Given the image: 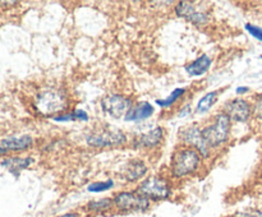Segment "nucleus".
Segmentation results:
<instances>
[{
    "mask_svg": "<svg viewBox=\"0 0 262 217\" xmlns=\"http://www.w3.org/2000/svg\"><path fill=\"white\" fill-rule=\"evenodd\" d=\"M261 60H262V55H261Z\"/></svg>",
    "mask_w": 262,
    "mask_h": 217,
    "instance_id": "obj_28",
    "label": "nucleus"
},
{
    "mask_svg": "<svg viewBox=\"0 0 262 217\" xmlns=\"http://www.w3.org/2000/svg\"><path fill=\"white\" fill-rule=\"evenodd\" d=\"M165 137V130L163 127H155L148 132L142 133L133 140L132 146L136 150H154L161 144Z\"/></svg>",
    "mask_w": 262,
    "mask_h": 217,
    "instance_id": "obj_11",
    "label": "nucleus"
},
{
    "mask_svg": "<svg viewBox=\"0 0 262 217\" xmlns=\"http://www.w3.org/2000/svg\"><path fill=\"white\" fill-rule=\"evenodd\" d=\"M223 112L234 123H248L253 116V105L245 99H232L223 106Z\"/></svg>",
    "mask_w": 262,
    "mask_h": 217,
    "instance_id": "obj_8",
    "label": "nucleus"
},
{
    "mask_svg": "<svg viewBox=\"0 0 262 217\" xmlns=\"http://www.w3.org/2000/svg\"><path fill=\"white\" fill-rule=\"evenodd\" d=\"M155 112V107L147 101H141L137 102L136 105H133L129 109V111L125 114L124 120L125 122H132V123H138L143 122V120L151 117Z\"/></svg>",
    "mask_w": 262,
    "mask_h": 217,
    "instance_id": "obj_13",
    "label": "nucleus"
},
{
    "mask_svg": "<svg viewBox=\"0 0 262 217\" xmlns=\"http://www.w3.org/2000/svg\"><path fill=\"white\" fill-rule=\"evenodd\" d=\"M232 217H262V207L242 209V211L235 212Z\"/></svg>",
    "mask_w": 262,
    "mask_h": 217,
    "instance_id": "obj_22",
    "label": "nucleus"
},
{
    "mask_svg": "<svg viewBox=\"0 0 262 217\" xmlns=\"http://www.w3.org/2000/svg\"><path fill=\"white\" fill-rule=\"evenodd\" d=\"M56 217H83V216H82L81 212L71 211V212H67V213H63V214H60V216H56Z\"/></svg>",
    "mask_w": 262,
    "mask_h": 217,
    "instance_id": "obj_25",
    "label": "nucleus"
},
{
    "mask_svg": "<svg viewBox=\"0 0 262 217\" xmlns=\"http://www.w3.org/2000/svg\"><path fill=\"white\" fill-rule=\"evenodd\" d=\"M90 116L84 110L82 109H76L72 112H64V114L58 115V116L54 117L55 122H89Z\"/></svg>",
    "mask_w": 262,
    "mask_h": 217,
    "instance_id": "obj_20",
    "label": "nucleus"
},
{
    "mask_svg": "<svg viewBox=\"0 0 262 217\" xmlns=\"http://www.w3.org/2000/svg\"><path fill=\"white\" fill-rule=\"evenodd\" d=\"M148 167L145 161L140 158H133L125 165L124 171H123V179L127 183H136V181H142L147 174Z\"/></svg>",
    "mask_w": 262,
    "mask_h": 217,
    "instance_id": "obj_12",
    "label": "nucleus"
},
{
    "mask_svg": "<svg viewBox=\"0 0 262 217\" xmlns=\"http://www.w3.org/2000/svg\"><path fill=\"white\" fill-rule=\"evenodd\" d=\"M136 190L146 197L151 203L169 201L173 197V185L170 180L161 175H152L143 179Z\"/></svg>",
    "mask_w": 262,
    "mask_h": 217,
    "instance_id": "obj_4",
    "label": "nucleus"
},
{
    "mask_svg": "<svg viewBox=\"0 0 262 217\" xmlns=\"http://www.w3.org/2000/svg\"><path fill=\"white\" fill-rule=\"evenodd\" d=\"M102 111L109 115L113 119H122L125 116L130 107L133 106V101L124 94L110 93L105 96L100 102Z\"/></svg>",
    "mask_w": 262,
    "mask_h": 217,
    "instance_id": "obj_7",
    "label": "nucleus"
},
{
    "mask_svg": "<svg viewBox=\"0 0 262 217\" xmlns=\"http://www.w3.org/2000/svg\"><path fill=\"white\" fill-rule=\"evenodd\" d=\"M212 65V59L210 58L209 55L204 54V55L199 56L196 60L191 61L189 64H187L184 70L188 74L189 77H193V78H197V77H202L210 70Z\"/></svg>",
    "mask_w": 262,
    "mask_h": 217,
    "instance_id": "obj_14",
    "label": "nucleus"
},
{
    "mask_svg": "<svg viewBox=\"0 0 262 217\" xmlns=\"http://www.w3.org/2000/svg\"><path fill=\"white\" fill-rule=\"evenodd\" d=\"M245 28H246V31H247V32L252 36V37H255L256 40L261 41L262 42V28L260 27V26L252 25V23H246Z\"/></svg>",
    "mask_w": 262,
    "mask_h": 217,
    "instance_id": "obj_23",
    "label": "nucleus"
},
{
    "mask_svg": "<svg viewBox=\"0 0 262 217\" xmlns=\"http://www.w3.org/2000/svg\"><path fill=\"white\" fill-rule=\"evenodd\" d=\"M71 106V97L64 88H46L38 92L33 100L36 111L45 117H55L67 112Z\"/></svg>",
    "mask_w": 262,
    "mask_h": 217,
    "instance_id": "obj_1",
    "label": "nucleus"
},
{
    "mask_svg": "<svg viewBox=\"0 0 262 217\" xmlns=\"http://www.w3.org/2000/svg\"><path fill=\"white\" fill-rule=\"evenodd\" d=\"M114 208V202L110 197H104V198L92 199L87 202L83 207V211L90 214H105Z\"/></svg>",
    "mask_w": 262,
    "mask_h": 217,
    "instance_id": "obj_16",
    "label": "nucleus"
},
{
    "mask_svg": "<svg viewBox=\"0 0 262 217\" xmlns=\"http://www.w3.org/2000/svg\"><path fill=\"white\" fill-rule=\"evenodd\" d=\"M179 138L186 146L199 151L202 158H207L210 156V148L207 147L206 142L202 137V129L197 125H191V127L182 129L179 133Z\"/></svg>",
    "mask_w": 262,
    "mask_h": 217,
    "instance_id": "obj_9",
    "label": "nucleus"
},
{
    "mask_svg": "<svg viewBox=\"0 0 262 217\" xmlns=\"http://www.w3.org/2000/svg\"><path fill=\"white\" fill-rule=\"evenodd\" d=\"M86 142L92 148H113L127 143V135L113 127L100 128L86 135Z\"/></svg>",
    "mask_w": 262,
    "mask_h": 217,
    "instance_id": "obj_6",
    "label": "nucleus"
},
{
    "mask_svg": "<svg viewBox=\"0 0 262 217\" xmlns=\"http://www.w3.org/2000/svg\"><path fill=\"white\" fill-rule=\"evenodd\" d=\"M5 153H8V151L5 150V148H3V147H0V156H3V155H5Z\"/></svg>",
    "mask_w": 262,
    "mask_h": 217,
    "instance_id": "obj_27",
    "label": "nucleus"
},
{
    "mask_svg": "<svg viewBox=\"0 0 262 217\" xmlns=\"http://www.w3.org/2000/svg\"><path fill=\"white\" fill-rule=\"evenodd\" d=\"M232 123L229 116L222 111L215 115L214 120L209 125L202 128V137L210 150L222 147L229 140Z\"/></svg>",
    "mask_w": 262,
    "mask_h": 217,
    "instance_id": "obj_3",
    "label": "nucleus"
},
{
    "mask_svg": "<svg viewBox=\"0 0 262 217\" xmlns=\"http://www.w3.org/2000/svg\"><path fill=\"white\" fill-rule=\"evenodd\" d=\"M253 116L258 122H262V93L257 94L253 104Z\"/></svg>",
    "mask_w": 262,
    "mask_h": 217,
    "instance_id": "obj_24",
    "label": "nucleus"
},
{
    "mask_svg": "<svg viewBox=\"0 0 262 217\" xmlns=\"http://www.w3.org/2000/svg\"><path fill=\"white\" fill-rule=\"evenodd\" d=\"M202 156L199 151L188 146L177 148L170 158V175L174 179H183L199 173L202 165Z\"/></svg>",
    "mask_w": 262,
    "mask_h": 217,
    "instance_id": "obj_2",
    "label": "nucleus"
},
{
    "mask_svg": "<svg viewBox=\"0 0 262 217\" xmlns=\"http://www.w3.org/2000/svg\"><path fill=\"white\" fill-rule=\"evenodd\" d=\"M248 91H250V87H247V86H241L235 89L237 94H245V93H247Z\"/></svg>",
    "mask_w": 262,
    "mask_h": 217,
    "instance_id": "obj_26",
    "label": "nucleus"
},
{
    "mask_svg": "<svg viewBox=\"0 0 262 217\" xmlns=\"http://www.w3.org/2000/svg\"><path fill=\"white\" fill-rule=\"evenodd\" d=\"M33 158L32 157H10L7 158L2 162V166H5V167L9 168L10 171H22L25 168H27L28 166L32 165Z\"/></svg>",
    "mask_w": 262,
    "mask_h": 217,
    "instance_id": "obj_19",
    "label": "nucleus"
},
{
    "mask_svg": "<svg viewBox=\"0 0 262 217\" xmlns=\"http://www.w3.org/2000/svg\"><path fill=\"white\" fill-rule=\"evenodd\" d=\"M174 12L179 18L188 20L192 25L201 27L209 22V15L204 13L202 10L197 9L196 5L191 2H179L174 7Z\"/></svg>",
    "mask_w": 262,
    "mask_h": 217,
    "instance_id": "obj_10",
    "label": "nucleus"
},
{
    "mask_svg": "<svg viewBox=\"0 0 262 217\" xmlns=\"http://www.w3.org/2000/svg\"><path fill=\"white\" fill-rule=\"evenodd\" d=\"M114 186V180L113 179H107V180L102 181H95V183L89 184L87 190L90 193H102V191H107Z\"/></svg>",
    "mask_w": 262,
    "mask_h": 217,
    "instance_id": "obj_21",
    "label": "nucleus"
},
{
    "mask_svg": "<svg viewBox=\"0 0 262 217\" xmlns=\"http://www.w3.org/2000/svg\"><path fill=\"white\" fill-rule=\"evenodd\" d=\"M118 213H145L151 208V202L137 190L118 191L113 197Z\"/></svg>",
    "mask_w": 262,
    "mask_h": 217,
    "instance_id": "obj_5",
    "label": "nucleus"
},
{
    "mask_svg": "<svg viewBox=\"0 0 262 217\" xmlns=\"http://www.w3.org/2000/svg\"><path fill=\"white\" fill-rule=\"evenodd\" d=\"M186 93H187V88H184V87L174 88L173 92H171L168 97H165V99L163 100L161 99L156 100V105H159L161 109H169V107H171L173 105H176L177 102H178Z\"/></svg>",
    "mask_w": 262,
    "mask_h": 217,
    "instance_id": "obj_18",
    "label": "nucleus"
},
{
    "mask_svg": "<svg viewBox=\"0 0 262 217\" xmlns=\"http://www.w3.org/2000/svg\"><path fill=\"white\" fill-rule=\"evenodd\" d=\"M219 100V91H210L207 92L206 94L201 97L197 102V106H196V111L199 114H206L207 111L212 109L215 104Z\"/></svg>",
    "mask_w": 262,
    "mask_h": 217,
    "instance_id": "obj_17",
    "label": "nucleus"
},
{
    "mask_svg": "<svg viewBox=\"0 0 262 217\" xmlns=\"http://www.w3.org/2000/svg\"><path fill=\"white\" fill-rule=\"evenodd\" d=\"M33 146V138L28 134L8 137L2 140V147L9 151H26Z\"/></svg>",
    "mask_w": 262,
    "mask_h": 217,
    "instance_id": "obj_15",
    "label": "nucleus"
}]
</instances>
